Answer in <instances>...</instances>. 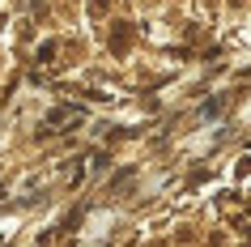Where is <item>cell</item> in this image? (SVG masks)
Wrapping results in <instances>:
<instances>
[{"label": "cell", "instance_id": "3957f363", "mask_svg": "<svg viewBox=\"0 0 251 247\" xmlns=\"http://www.w3.org/2000/svg\"><path fill=\"white\" fill-rule=\"evenodd\" d=\"M128 43H132V26H115V30H111V52H115V55H124Z\"/></svg>", "mask_w": 251, "mask_h": 247}, {"label": "cell", "instance_id": "6da1fadb", "mask_svg": "<svg viewBox=\"0 0 251 247\" xmlns=\"http://www.w3.org/2000/svg\"><path fill=\"white\" fill-rule=\"evenodd\" d=\"M77 221H81V209H77V213H68V218L60 221V226H51L47 234H39V243H34V247H60V243L68 239V234L77 230Z\"/></svg>", "mask_w": 251, "mask_h": 247}, {"label": "cell", "instance_id": "7a4b0ae2", "mask_svg": "<svg viewBox=\"0 0 251 247\" xmlns=\"http://www.w3.org/2000/svg\"><path fill=\"white\" fill-rule=\"evenodd\" d=\"M68 119H73V124L81 119V111H77V107H55L51 115H47V128H68Z\"/></svg>", "mask_w": 251, "mask_h": 247}, {"label": "cell", "instance_id": "5b68a950", "mask_svg": "<svg viewBox=\"0 0 251 247\" xmlns=\"http://www.w3.org/2000/svg\"><path fill=\"white\" fill-rule=\"evenodd\" d=\"M234 175H238V179H247V175H251V158H243V162H238V170H234Z\"/></svg>", "mask_w": 251, "mask_h": 247}, {"label": "cell", "instance_id": "277c9868", "mask_svg": "<svg viewBox=\"0 0 251 247\" xmlns=\"http://www.w3.org/2000/svg\"><path fill=\"white\" fill-rule=\"evenodd\" d=\"M55 47H60L55 39H47V43H43V47H39V64H51V60H55Z\"/></svg>", "mask_w": 251, "mask_h": 247}, {"label": "cell", "instance_id": "8992f818", "mask_svg": "<svg viewBox=\"0 0 251 247\" xmlns=\"http://www.w3.org/2000/svg\"><path fill=\"white\" fill-rule=\"evenodd\" d=\"M0 196H4V192H0Z\"/></svg>", "mask_w": 251, "mask_h": 247}]
</instances>
